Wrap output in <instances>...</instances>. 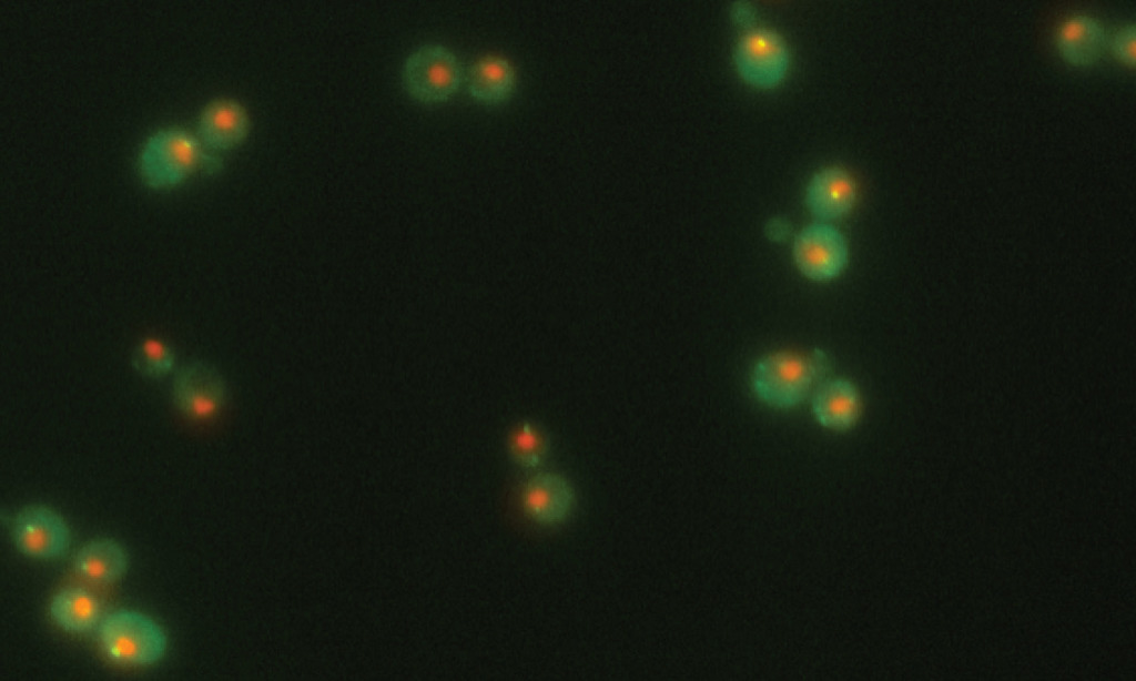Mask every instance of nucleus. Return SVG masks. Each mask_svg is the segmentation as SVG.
Segmentation results:
<instances>
[{
    "label": "nucleus",
    "instance_id": "f257e3e1",
    "mask_svg": "<svg viewBox=\"0 0 1136 681\" xmlns=\"http://www.w3.org/2000/svg\"><path fill=\"white\" fill-rule=\"evenodd\" d=\"M104 655L124 667H148L159 662L168 649V636L150 616L119 609L103 616L97 628Z\"/></svg>",
    "mask_w": 1136,
    "mask_h": 681
},
{
    "label": "nucleus",
    "instance_id": "f03ea898",
    "mask_svg": "<svg viewBox=\"0 0 1136 681\" xmlns=\"http://www.w3.org/2000/svg\"><path fill=\"white\" fill-rule=\"evenodd\" d=\"M202 149L199 139L183 129L156 131L146 139L139 154L143 182L156 190L179 185L202 163Z\"/></svg>",
    "mask_w": 1136,
    "mask_h": 681
},
{
    "label": "nucleus",
    "instance_id": "7ed1b4c3",
    "mask_svg": "<svg viewBox=\"0 0 1136 681\" xmlns=\"http://www.w3.org/2000/svg\"><path fill=\"white\" fill-rule=\"evenodd\" d=\"M229 389L222 374L210 363L192 359L175 372L172 400L176 410L194 421L214 419L225 407Z\"/></svg>",
    "mask_w": 1136,
    "mask_h": 681
},
{
    "label": "nucleus",
    "instance_id": "20e7f679",
    "mask_svg": "<svg viewBox=\"0 0 1136 681\" xmlns=\"http://www.w3.org/2000/svg\"><path fill=\"white\" fill-rule=\"evenodd\" d=\"M790 55L782 37L769 29H751L746 32L734 50L738 73L748 84L757 89H772L779 85L789 69Z\"/></svg>",
    "mask_w": 1136,
    "mask_h": 681
},
{
    "label": "nucleus",
    "instance_id": "39448f33",
    "mask_svg": "<svg viewBox=\"0 0 1136 681\" xmlns=\"http://www.w3.org/2000/svg\"><path fill=\"white\" fill-rule=\"evenodd\" d=\"M408 92L423 102H442L459 88L462 70L456 57L440 45H425L413 52L403 71Z\"/></svg>",
    "mask_w": 1136,
    "mask_h": 681
},
{
    "label": "nucleus",
    "instance_id": "423d86ee",
    "mask_svg": "<svg viewBox=\"0 0 1136 681\" xmlns=\"http://www.w3.org/2000/svg\"><path fill=\"white\" fill-rule=\"evenodd\" d=\"M818 365L799 356L775 354L758 363L753 386L761 399L777 407H790L811 390Z\"/></svg>",
    "mask_w": 1136,
    "mask_h": 681
},
{
    "label": "nucleus",
    "instance_id": "0eeeda50",
    "mask_svg": "<svg viewBox=\"0 0 1136 681\" xmlns=\"http://www.w3.org/2000/svg\"><path fill=\"white\" fill-rule=\"evenodd\" d=\"M517 505L523 516L531 524L555 527L570 516L575 505V492L561 475L538 472L519 486Z\"/></svg>",
    "mask_w": 1136,
    "mask_h": 681
},
{
    "label": "nucleus",
    "instance_id": "6e6552de",
    "mask_svg": "<svg viewBox=\"0 0 1136 681\" xmlns=\"http://www.w3.org/2000/svg\"><path fill=\"white\" fill-rule=\"evenodd\" d=\"M793 254L801 272L816 281L836 276L848 261V247L843 235L826 223H814L804 227L795 238Z\"/></svg>",
    "mask_w": 1136,
    "mask_h": 681
},
{
    "label": "nucleus",
    "instance_id": "1a4fd4ad",
    "mask_svg": "<svg viewBox=\"0 0 1136 681\" xmlns=\"http://www.w3.org/2000/svg\"><path fill=\"white\" fill-rule=\"evenodd\" d=\"M13 538L22 553L49 560L67 551L71 536L68 524L57 511L44 506H32L17 516Z\"/></svg>",
    "mask_w": 1136,
    "mask_h": 681
},
{
    "label": "nucleus",
    "instance_id": "9d476101",
    "mask_svg": "<svg viewBox=\"0 0 1136 681\" xmlns=\"http://www.w3.org/2000/svg\"><path fill=\"white\" fill-rule=\"evenodd\" d=\"M856 201V185L843 169L826 167L816 172L805 190V204L820 220L831 221L848 214Z\"/></svg>",
    "mask_w": 1136,
    "mask_h": 681
},
{
    "label": "nucleus",
    "instance_id": "9b49d317",
    "mask_svg": "<svg viewBox=\"0 0 1136 681\" xmlns=\"http://www.w3.org/2000/svg\"><path fill=\"white\" fill-rule=\"evenodd\" d=\"M247 130L248 119L243 106L236 101L220 99L201 112L196 138L209 150L225 151L239 145Z\"/></svg>",
    "mask_w": 1136,
    "mask_h": 681
},
{
    "label": "nucleus",
    "instance_id": "f8f14e48",
    "mask_svg": "<svg viewBox=\"0 0 1136 681\" xmlns=\"http://www.w3.org/2000/svg\"><path fill=\"white\" fill-rule=\"evenodd\" d=\"M1107 35L1102 23L1086 14L1066 19L1056 32L1059 55L1074 67L1095 63L1107 47Z\"/></svg>",
    "mask_w": 1136,
    "mask_h": 681
},
{
    "label": "nucleus",
    "instance_id": "ddd939ff",
    "mask_svg": "<svg viewBox=\"0 0 1136 681\" xmlns=\"http://www.w3.org/2000/svg\"><path fill=\"white\" fill-rule=\"evenodd\" d=\"M49 610L57 626L78 634L97 630L104 616L99 599L81 587L64 588L57 592Z\"/></svg>",
    "mask_w": 1136,
    "mask_h": 681
},
{
    "label": "nucleus",
    "instance_id": "4468645a",
    "mask_svg": "<svg viewBox=\"0 0 1136 681\" xmlns=\"http://www.w3.org/2000/svg\"><path fill=\"white\" fill-rule=\"evenodd\" d=\"M73 567L83 579L94 583H110L120 579L128 567L123 547L111 539H97L77 552Z\"/></svg>",
    "mask_w": 1136,
    "mask_h": 681
},
{
    "label": "nucleus",
    "instance_id": "2eb2a0df",
    "mask_svg": "<svg viewBox=\"0 0 1136 681\" xmlns=\"http://www.w3.org/2000/svg\"><path fill=\"white\" fill-rule=\"evenodd\" d=\"M516 74L508 60L488 55L473 64L468 72V90L470 95L485 104H498L506 101L513 93Z\"/></svg>",
    "mask_w": 1136,
    "mask_h": 681
},
{
    "label": "nucleus",
    "instance_id": "dca6fc26",
    "mask_svg": "<svg viewBox=\"0 0 1136 681\" xmlns=\"http://www.w3.org/2000/svg\"><path fill=\"white\" fill-rule=\"evenodd\" d=\"M816 420L831 429H846L858 415V395L846 380H829L816 389L813 402Z\"/></svg>",
    "mask_w": 1136,
    "mask_h": 681
},
{
    "label": "nucleus",
    "instance_id": "f3484780",
    "mask_svg": "<svg viewBox=\"0 0 1136 681\" xmlns=\"http://www.w3.org/2000/svg\"><path fill=\"white\" fill-rule=\"evenodd\" d=\"M132 365L140 375L159 379L165 377L174 368L175 353L166 342L149 337L135 346L132 353Z\"/></svg>",
    "mask_w": 1136,
    "mask_h": 681
},
{
    "label": "nucleus",
    "instance_id": "a211bd4d",
    "mask_svg": "<svg viewBox=\"0 0 1136 681\" xmlns=\"http://www.w3.org/2000/svg\"><path fill=\"white\" fill-rule=\"evenodd\" d=\"M547 449L545 435L531 424L519 425L509 436L510 454L520 466L537 467L546 457Z\"/></svg>",
    "mask_w": 1136,
    "mask_h": 681
},
{
    "label": "nucleus",
    "instance_id": "6ab92c4d",
    "mask_svg": "<svg viewBox=\"0 0 1136 681\" xmlns=\"http://www.w3.org/2000/svg\"><path fill=\"white\" fill-rule=\"evenodd\" d=\"M1135 43L1136 29L1134 23L1120 27L1107 40V45L1110 49L1114 58L1122 64L1129 68L1135 67Z\"/></svg>",
    "mask_w": 1136,
    "mask_h": 681
},
{
    "label": "nucleus",
    "instance_id": "aec40b11",
    "mask_svg": "<svg viewBox=\"0 0 1136 681\" xmlns=\"http://www.w3.org/2000/svg\"><path fill=\"white\" fill-rule=\"evenodd\" d=\"M767 233L771 240L780 242L789 234V225L783 218H772L767 225Z\"/></svg>",
    "mask_w": 1136,
    "mask_h": 681
},
{
    "label": "nucleus",
    "instance_id": "412c9836",
    "mask_svg": "<svg viewBox=\"0 0 1136 681\" xmlns=\"http://www.w3.org/2000/svg\"><path fill=\"white\" fill-rule=\"evenodd\" d=\"M732 13L736 21L743 26L750 24V22L753 19V12L751 8L743 2L734 4Z\"/></svg>",
    "mask_w": 1136,
    "mask_h": 681
}]
</instances>
